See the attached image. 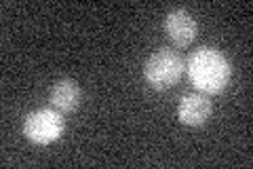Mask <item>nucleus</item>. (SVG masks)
Wrapping results in <instances>:
<instances>
[{
	"instance_id": "1",
	"label": "nucleus",
	"mask_w": 253,
	"mask_h": 169,
	"mask_svg": "<svg viewBox=\"0 0 253 169\" xmlns=\"http://www.w3.org/2000/svg\"><path fill=\"white\" fill-rule=\"evenodd\" d=\"M186 74L203 95H219L230 85L232 63L215 47H201L186 61Z\"/></svg>"
},
{
	"instance_id": "4",
	"label": "nucleus",
	"mask_w": 253,
	"mask_h": 169,
	"mask_svg": "<svg viewBox=\"0 0 253 169\" xmlns=\"http://www.w3.org/2000/svg\"><path fill=\"white\" fill-rule=\"evenodd\" d=\"M165 32L177 49H186L199 36V26L186 9H173L165 17Z\"/></svg>"
},
{
	"instance_id": "6",
	"label": "nucleus",
	"mask_w": 253,
	"mask_h": 169,
	"mask_svg": "<svg viewBox=\"0 0 253 169\" xmlns=\"http://www.w3.org/2000/svg\"><path fill=\"white\" fill-rule=\"evenodd\" d=\"M81 100H83V91L76 80H72V78L57 80L49 95L51 106L55 110H59L61 114H72V112H76L78 106H81Z\"/></svg>"
},
{
	"instance_id": "2",
	"label": "nucleus",
	"mask_w": 253,
	"mask_h": 169,
	"mask_svg": "<svg viewBox=\"0 0 253 169\" xmlns=\"http://www.w3.org/2000/svg\"><path fill=\"white\" fill-rule=\"evenodd\" d=\"M184 72H186L184 57L177 51L167 49V47L154 51L144 63V78L154 91L171 89L173 85L179 83Z\"/></svg>"
},
{
	"instance_id": "3",
	"label": "nucleus",
	"mask_w": 253,
	"mask_h": 169,
	"mask_svg": "<svg viewBox=\"0 0 253 169\" xmlns=\"http://www.w3.org/2000/svg\"><path fill=\"white\" fill-rule=\"evenodd\" d=\"M63 129H66L63 114L53 106L32 110L23 120V135L36 146H49V144L57 142L63 135Z\"/></svg>"
},
{
	"instance_id": "5",
	"label": "nucleus",
	"mask_w": 253,
	"mask_h": 169,
	"mask_svg": "<svg viewBox=\"0 0 253 169\" xmlns=\"http://www.w3.org/2000/svg\"><path fill=\"white\" fill-rule=\"evenodd\" d=\"M213 114V104L209 95L186 93L177 104V120L186 127H203Z\"/></svg>"
}]
</instances>
